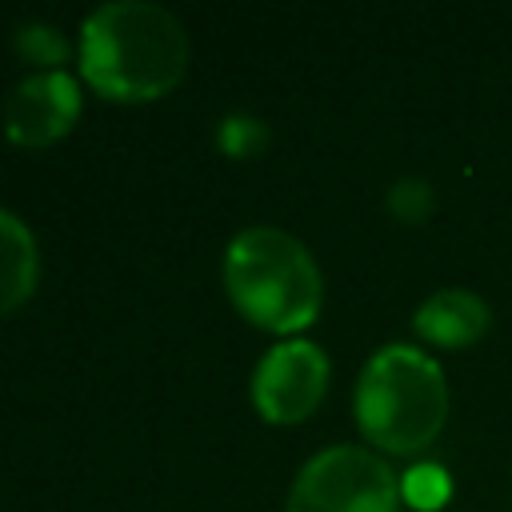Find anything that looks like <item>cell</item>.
<instances>
[{
  "instance_id": "1",
  "label": "cell",
  "mask_w": 512,
  "mask_h": 512,
  "mask_svg": "<svg viewBox=\"0 0 512 512\" xmlns=\"http://www.w3.org/2000/svg\"><path fill=\"white\" fill-rule=\"evenodd\" d=\"M188 64V32L156 0H104L80 24V72L108 96L168 92Z\"/></svg>"
},
{
  "instance_id": "2",
  "label": "cell",
  "mask_w": 512,
  "mask_h": 512,
  "mask_svg": "<svg viewBox=\"0 0 512 512\" xmlns=\"http://www.w3.org/2000/svg\"><path fill=\"white\" fill-rule=\"evenodd\" d=\"M444 416L448 384L428 352L416 344H384L364 360L356 380V424L376 448L412 456L440 436Z\"/></svg>"
},
{
  "instance_id": "3",
  "label": "cell",
  "mask_w": 512,
  "mask_h": 512,
  "mask_svg": "<svg viewBox=\"0 0 512 512\" xmlns=\"http://www.w3.org/2000/svg\"><path fill=\"white\" fill-rule=\"evenodd\" d=\"M224 284L236 308L272 332H296L320 308V268L312 252L276 224H248L228 240Z\"/></svg>"
},
{
  "instance_id": "4",
  "label": "cell",
  "mask_w": 512,
  "mask_h": 512,
  "mask_svg": "<svg viewBox=\"0 0 512 512\" xmlns=\"http://www.w3.org/2000/svg\"><path fill=\"white\" fill-rule=\"evenodd\" d=\"M400 496V476L384 456L356 444H328L300 464L288 488V512H396Z\"/></svg>"
},
{
  "instance_id": "5",
  "label": "cell",
  "mask_w": 512,
  "mask_h": 512,
  "mask_svg": "<svg viewBox=\"0 0 512 512\" xmlns=\"http://www.w3.org/2000/svg\"><path fill=\"white\" fill-rule=\"evenodd\" d=\"M328 388V356L316 340L288 336L272 344L252 368V400L268 420L308 416Z\"/></svg>"
},
{
  "instance_id": "6",
  "label": "cell",
  "mask_w": 512,
  "mask_h": 512,
  "mask_svg": "<svg viewBox=\"0 0 512 512\" xmlns=\"http://www.w3.org/2000/svg\"><path fill=\"white\" fill-rule=\"evenodd\" d=\"M76 112H80V88L64 68L28 72L4 100V132L16 144H44L68 132Z\"/></svg>"
},
{
  "instance_id": "7",
  "label": "cell",
  "mask_w": 512,
  "mask_h": 512,
  "mask_svg": "<svg viewBox=\"0 0 512 512\" xmlns=\"http://www.w3.org/2000/svg\"><path fill=\"white\" fill-rule=\"evenodd\" d=\"M412 328L436 348H468L492 328V308L472 288H440L420 300V308L412 312Z\"/></svg>"
},
{
  "instance_id": "8",
  "label": "cell",
  "mask_w": 512,
  "mask_h": 512,
  "mask_svg": "<svg viewBox=\"0 0 512 512\" xmlns=\"http://www.w3.org/2000/svg\"><path fill=\"white\" fill-rule=\"evenodd\" d=\"M32 280H36V240L16 212L0 208V312L20 304L32 292Z\"/></svg>"
},
{
  "instance_id": "9",
  "label": "cell",
  "mask_w": 512,
  "mask_h": 512,
  "mask_svg": "<svg viewBox=\"0 0 512 512\" xmlns=\"http://www.w3.org/2000/svg\"><path fill=\"white\" fill-rule=\"evenodd\" d=\"M384 204H388V212H392L400 224H420V220H428V212L436 208V192H432V184H428L424 176H400V180L388 188Z\"/></svg>"
},
{
  "instance_id": "10",
  "label": "cell",
  "mask_w": 512,
  "mask_h": 512,
  "mask_svg": "<svg viewBox=\"0 0 512 512\" xmlns=\"http://www.w3.org/2000/svg\"><path fill=\"white\" fill-rule=\"evenodd\" d=\"M400 492L416 504V508H440L448 500V472L436 468V464H416L404 480H400Z\"/></svg>"
},
{
  "instance_id": "11",
  "label": "cell",
  "mask_w": 512,
  "mask_h": 512,
  "mask_svg": "<svg viewBox=\"0 0 512 512\" xmlns=\"http://www.w3.org/2000/svg\"><path fill=\"white\" fill-rule=\"evenodd\" d=\"M264 124L256 120V116H244V112H236V116H224L220 120V144H224V152H232V156H248L252 148H260L264 144Z\"/></svg>"
},
{
  "instance_id": "12",
  "label": "cell",
  "mask_w": 512,
  "mask_h": 512,
  "mask_svg": "<svg viewBox=\"0 0 512 512\" xmlns=\"http://www.w3.org/2000/svg\"><path fill=\"white\" fill-rule=\"evenodd\" d=\"M16 44H20L32 60H40V64H60L64 52H68L64 36H60L56 28H48V24H28V28H20Z\"/></svg>"
}]
</instances>
